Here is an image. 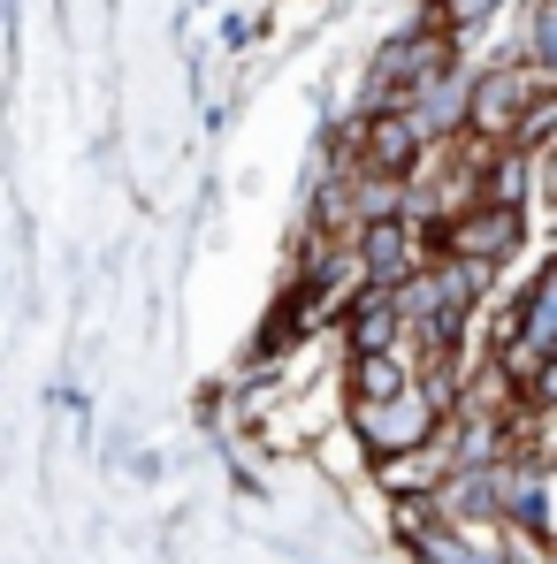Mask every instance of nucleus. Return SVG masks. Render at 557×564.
Returning <instances> with one entry per match:
<instances>
[{
  "label": "nucleus",
  "instance_id": "1",
  "mask_svg": "<svg viewBox=\"0 0 557 564\" xmlns=\"http://www.w3.org/2000/svg\"><path fill=\"white\" fill-rule=\"evenodd\" d=\"M550 93L543 85V69L527 62V54H504V62H489L481 69V85H473V122H465V138L473 145H519V122H527V107Z\"/></svg>",
  "mask_w": 557,
  "mask_h": 564
},
{
  "label": "nucleus",
  "instance_id": "2",
  "mask_svg": "<svg viewBox=\"0 0 557 564\" xmlns=\"http://www.w3.org/2000/svg\"><path fill=\"white\" fill-rule=\"evenodd\" d=\"M352 252H360V275L367 282L405 290L413 275L436 268V229H420V214H382V221H367V229L352 237Z\"/></svg>",
  "mask_w": 557,
  "mask_h": 564
},
{
  "label": "nucleus",
  "instance_id": "3",
  "mask_svg": "<svg viewBox=\"0 0 557 564\" xmlns=\"http://www.w3.org/2000/svg\"><path fill=\"white\" fill-rule=\"evenodd\" d=\"M527 245V214L519 206H465V214H451V221H436V252H459V260H512Z\"/></svg>",
  "mask_w": 557,
  "mask_h": 564
},
{
  "label": "nucleus",
  "instance_id": "4",
  "mask_svg": "<svg viewBox=\"0 0 557 564\" xmlns=\"http://www.w3.org/2000/svg\"><path fill=\"white\" fill-rule=\"evenodd\" d=\"M352 145H360V161L382 169V176H420V161H428L436 138L413 122V107H382V115H360Z\"/></svg>",
  "mask_w": 557,
  "mask_h": 564
},
{
  "label": "nucleus",
  "instance_id": "5",
  "mask_svg": "<svg viewBox=\"0 0 557 564\" xmlns=\"http://www.w3.org/2000/svg\"><path fill=\"white\" fill-rule=\"evenodd\" d=\"M405 336H413V321H405V297H397V290H382V282H367V290L352 297V313H344V359L397 351Z\"/></svg>",
  "mask_w": 557,
  "mask_h": 564
},
{
  "label": "nucleus",
  "instance_id": "6",
  "mask_svg": "<svg viewBox=\"0 0 557 564\" xmlns=\"http://www.w3.org/2000/svg\"><path fill=\"white\" fill-rule=\"evenodd\" d=\"M420 344L405 336L397 351H367V359H344V404H382V397H405L420 381Z\"/></svg>",
  "mask_w": 557,
  "mask_h": 564
},
{
  "label": "nucleus",
  "instance_id": "7",
  "mask_svg": "<svg viewBox=\"0 0 557 564\" xmlns=\"http://www.w3.org/2000/svg\"><path fill=\"white\" fill-rule=\"evenodd\" d=\"M443 480H451V451H443V443L374 458V488H382V496H443Z\"/></svg>",
  "mask_w": 557,
  "mask_h": 564
},
{
  "label": "nucleus",
  "instance_id": "8",
  "mask_svg": "<svg viewBox=\"0 0 557 564\" xmlns=\"http://www.w3.org/2000/svg\"><path fill=\"white\" fill-rule=\"evenodd\" d=\"M519 328H527V344H543V351H557V252L535 268V282H527V297H519Z\"/></svg>",
  "mask_w": 557,
  "mask_h": 564
},
{
  "label": "nucleus",
  "instance_id": "9",
  "mask_svg": "<svg viewBox=\"0 0 557 564\" xmlns=\"http://www.w3.org/2000/svg\"><path fill=\"white\" fill-rule=\"evenodd\" d=\"M519 54L543 69V85H557V0H535V8H527V39H519Z\"/></svg>",
  "mask_w": 557,
  "mask_h": 564
},
{
  "label": "nucleus",
  "instance_id": "10",
  "mask_svg": "<svg viewBox=\"0 0 557 564\" xmlns=\"http://www.w3.org/2000/svg\"><path fill=\"white\" fill-rule=\"evenodd\" d=\"M436 519H443V496H389V542L397 550H413Z\"/></svg>",
  "mask_w": 557,
  "mask_h": 564
},
{
  "label": "nucleus",
  "instance_id": "11",
  "mask_svg": "<svg viewBox=\"0 0 557 564\" xmlns=\"http://www.w3.org/2000/svg\"><path fill=\"white\" fill-rule=\"evenodd\" d=\"M527 397H535L543 412H557V351L543 359V367H535V381H527Z\"/></svg>",
  "mask_w": 557,
  "mask_h": 564
},
{
  "label": "nucleus",
  "instance_id": "12",
  "mask_svg": "<svg viewBox=\"0 0 557 564\" xmlns=\"http://www.w3.org/2000/svg\"><path fill=\"white\" fill-rule=\"evenodd\" d=\"M543 458H550V473H557V443H550V451H543Z\"/></svg>",
  "mask_w": 557,
  "mask_h": 564
}]
</instances>
